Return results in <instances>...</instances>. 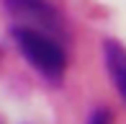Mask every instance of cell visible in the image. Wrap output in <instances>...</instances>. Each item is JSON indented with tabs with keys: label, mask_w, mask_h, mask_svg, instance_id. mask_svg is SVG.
I'll list each match as a JSON object with an SVG mask.
<instances>
[{
	"label": "cell",
	"mask_w": 126,
	"mask_h": 124,
	"mask_svg": "<svg viewBox=\"0 0 126 124\" xmlns=\"http://www.w3.org/2000/svg\"><path fill=\"white\" fill-rule=\"evenodd\" d=\"M10 39H13L18 54L26 60V65L49 85H59L67 75V52L62 47L59 36L47 34L41 29H33L26 23H16L10 29Z\"/></svg>",
	"instance_id": "obj_1"
},
{
	"label": "cell",
	"mask_w": 126,
	"mask_h": 124,
	"mask_svg": "<svg viewBox=\"0 0 126 124\" xmlns=\"http://www.w3.org/2000/svg\"><path fill=\"white\" fill-rule=\"evenodd\" d=\"M3 5L18 23L41 29L47 34H54V36H62V34H64L62 13L49 0H3Z\"/></svg>",
	"instance_id": "obj_2"
},
{
	"label": "cell",
	"mask_w": 126,
	"mask_h": 124,
	"mask_svg": "<svg viewBox=\"0 0 126 124\" xmlns=\"http://www.w3.org/2000/svg\"><path fill=\"white\" fill-rule=\"evenodd\" d=\"M100 57H103V67H106L108 80L113 83L116 93L126 103V47L118 39L108 36L100 41Z\"/></svg>",
	"instance_id": "obj_3"
},
{
	"label": "cell",
	"mask_w": 126,
	"mask_h": 124,
	"mask_svg": "<svg viewBox=\"0 0 126 124\" xmlns=\"http://www.w3.org/2000/svg\"><path fill=\"white\" fill-rule=\"evenodd\" d=\"M85 124H113V114H111V109H106V106H98V109H93L88 114Z\"/></svg>",
	"instance_id": "obj_4"
}]
</instances>
